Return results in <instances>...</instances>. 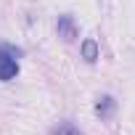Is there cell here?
<instances>
[{"instance_id": "obj_1", "label": "cell", "mask_w": 135, "mask_h": 135, "mask_svg": "<svg viewBox=\"0 0 135 135\" xmlns=\"http://www.w3.org/2000/svg\"><path fill=\"white\" fill-rule=\"evenodd\" d=\"M19 56L21 48L0 45V82H11L19 77Z\"/></svg>"}, {"instance_id": "obj_2", "label": "cell", "mask_w": 135, "mask_h": 135, "mask_svg": "<svg viewBox=\"0 0 135 135\" xmlns=\"http://www.w3.org/2000/svg\"><path fill=\"white\" fill-rule=\"evenodd\" d=\"M56 32H58V37H64V40H74V37H77V24H74V19H72L69 13L58 16V21H56Z\"/></svg>"}, {"instance_id": "obj_3", "label": "cell", "mask_w": 135, "mask_h": 135, "mask_svg": "<svg viewBox=\"0 0 135 135\" xmlns=\"http://www.w3.org/2000/svg\"><path fill=\"white\" fill-rule=\"evenodd\" d=\"M114 109H117V101H114L111 95H103V98L95 103V114H98L101 119H109V117L114 114Z\"/></svg>"}, {"instance_id": "obj_4", "label": "cell", "mask_w": 135, "mask_h": 135, "mask_svg": "<svg viewBox=\"0 0 135 135\" xmlns=\"http://www.w3.org/2000/svg\"><path fill=\"white\" fill-rule=\"evenodd\" d=\"M80 50H82V58H85L88 64H95V61H98V42H95L93 37H90V40H85Z\"/></svg>"}, {"instance_id": "obj_5", "label": "cell", "mask_w": 135, "mask_h": 135, "mask_svg": "<svg viewBox=\"0 0 135 135\" xmlns=\"http://www.w3.org/2000/svg\"><path fill=\"white\" fill-rule=\"evenodd\" d=\"M53 135H82V132H80V127H77V124L64 122V124H58V127L53 130Z\"/></svg>"}]
</instances>
